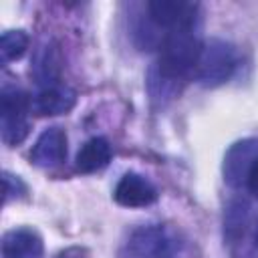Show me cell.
I'll use <instances>...</instances> for the list:
<instances>
[{"instance_id":"cell-14","label":"cell","mask_w":258,"mask_h":258,"mask_svg":"<svg viewBox=\"0 0 258 258\" xmlns=\"http://www.w3.org/2000/svg\"><path fill=\"white\" fill-rule=\"evenodd\" d=\"M246 218H248V204L246 202H236L228 210V218H226V230H228V234H232L234 230L240 234L244 230Z\"/></svg>"},{"instance_id":"cell-5","label":"cell","mask_w":258,"mask_h":258,"mask_svg":"<svg viewBox=\"0 0 258 258\" xmlns=\"http://www.w3.org/2000/svg\"><path fill=\"white\" fill-rule=\"evenodd\" d=\"M256 161H258V139L248 137L236 141L224 155V165H222L224 181L234 189L246 185L248 175Z\"/></svg>"},{"instance_id":"cell-7","label":"cell","mask_w":258,"mask_h":258,"mask_svg":"<svg viewBox=\"0 0 258 258\" xmlns=\"http://www.w3.org/2000/svg\"><path fill=\"white\" fill-rule=\"evenodd\" d=\"M113 198L123 208H145L157 200V187L145 175L127 171L117 181Z\"/></svg>"},{"instance_id":"cell-12","label":"cell","mask_w":258,"mask_h":258,"mask_svg":"<svg viewBox=\"0 0 258 258\" xmlns=\"http://www.w3.org/2000/svg\"><path fill=\"white\" fill-rule=\"evenodd\" d=\"M28 48V34L24 30H6L0 38V58L4 64L20 58Z\"/></svg>"},{"instance_id":"cell-1","label":"cell","mask_w":258,"mask_h":258,"mask_svg":"<svg viewBox=\"0 0 258 258\" xmlns=\"http://www.w3.org/2000/svg\"><path fill=\"white\" fill-rule=\"evenodd\" d=\"M202 52V40L191 28L165 32L159 44V60L151 71V81L171 85L196 69Z\"/></svg>"},{"instance_id":"cell-3","label":"cell","mask_w":258,"mask_h":258,"mask_svg":"<svg viewBox=\"0 0 258 258\" xmlns=\"http://www.w3.org/2000/svg\"><path fill=\"white\" fill-rule=\"evenodd\" d=\"M179 248L177 234L161 224L141 226L127 240V254L131 258H175Z\"/></svg>"},{"instance_id":"cell-11","label":"cell","mask_w":258,"mask_h":258,"mask_svg":"<svg viewBox=\"0 0 258 258\" xmlns=\"http://www.w3.org/2000/svg\"><path fill=\"white\" fill-rule=\"evenodd\" d=\"M111 161V145L105 137H93L89 139L77 153L75 165L81 173H93L103 169Z\"/></svg>"},{"instance_id":"cell-15","label":"cell","mask_w":258,"mask_h":258,"mask_svg":"<svg viewBox=\"0 0 258 258\" xmlns=\"http://www.w3.org/2000/svg\"><path fill=\"white\" fill-rule=\"evenodd\" d=\"M18 187L24 189V183H22L18 177H14V175H10V173L6 171V173H4V200L8 202L12 196H18Z\"/></svg>"},{"instance_id":"cell-16","label":"cell","mask_w":258,"mask_h":258,"mask_svg":"<svg viewBox=\"0 0 258 258\" xmlns=\"http://www.w3.org/2000/svg\"><path fill=\"white\" fill-rule=\"evenodd\" d=\"M246 187H248V191L258 200V161L254 163V167H252V171H250V175H248Z\"/></svg>"},{"instance_id":"cell-6","label":"cell","mask_w":258,"mask_h":258,"mask_svg":"<svg viewBox=\"0 0 258 258\" xmlns=\"http://www.w3.org/2000/svg\"><path fill=\"white\" fill-rule=\"evenodd\" d=\"M147 18L157 28H194L198 18V4L183 0H151L147 4Z\"/></svg>"},{"instance_id":"cell-2","label":"cell","mask_w":258,"mask_h":258,"mask_svg":"<svg viewBox=\"0 0 258 258\" xmlns=\"http://www.w3.org/2000/svg\"><path fill=\"white\" fill-rule=\"evenodd\" d=\"M238 52L232 42L222 38H208L202 42V52L196 64L198 83L204 87L224 85L236 71Z\"/></svg>"},{"instance_id":"cell-4","label":"cell","mask_w":258,"mask_h":258,"mask_svg":"<svg viewBox=\"0 0 258 258\" xmlns=\"http://www.w3.org/2000/svg\"><path fill=\"white\" fill-rule=\"evenodd\" d=\"M32 101L22 89L4 87L0 99V133L6 145H18L28 135V111Z\"/></svg>"},{"instance_id":"cell-13","label":"cell","mask_w":258,"mask_h":258,"mask_svg":"<svg viewBox=\"0 0 258 258\" xmlns=\"http://www.w3.org/2000/svg\"><path fill=\"white\" fill-rule=\"evenodd\" d=\"M34 69H36L40 81L50 83V81L56 77V73H58V64H54V52L48 50V48H44V50L38 54Z\"/></svg>"},{"instance_id":"cell-9","label":"cell","mask_w":258,"mask_h":258,"mask_svg":"<svg viewBox=\"0 0 258 258\" xmlns=\"http://www.w3.org/2000/svg\"><path fill=\"white\" fill-rule=\"evenodd\" d=\"M44 242L38 232L30 228H14L2 238L4 258H42Z\"/></svg>"},{"instance_id":"cell-8","label":"cell","mask_w":258,"mask_h":258,"mask_svg":"<svg viewBox=\"0 0 258 258\" xmlns=\"http://www.w3.org/2000/svg\"><path fill=\"white\" fill-rule=\"evenodd\" d=\"M67 157V133L60 127L44 129L30 151V161L38 167H54Z\"/></svg>"},{"instance_id":"cell-10","label":"cell","mask_w":258,"mask_h":258,"mask_svg":"<svg viewBox=\"0 0 258 258\" xmlns=\"http://www.w3.org/2000/svg\"><path fill=\"white\" fill-rule=\"evenodd\" d=\"M77 103V93L62 85H48L32 99V111L40 117L69 113Z\"/></svg>"}]
</instances>
